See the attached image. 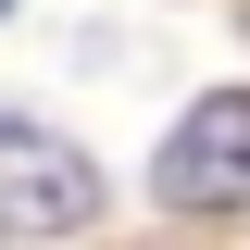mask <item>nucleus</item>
I'll return each mask as SVG.
<instances>
[{
	"label": "nucleus",
	"mask_w": 250,
	"mask_h": 250,
	"mask_svg": "<svg viewBox=\"0 0 250 250\" xmlns=\"http://www.w3.org/2000/svg\"><path fill=\"white\" fill-rule=\"evenodd\" d=\"M150 188L175 200V213H238V200H250V88H213V100H200V113L163 138Z\"/></svg>",
	"instance_id": "obj_1"
},
{
	"label": "nucleus",
	"mask_w": 250,
	"mask_h": 250,
	"mask_svg": "<svg viewBox=\"0 0 250 250\" xmlns=\"http://www.w3.org/2000/svg\"><path fill=\"white\" fill-rule=\"evenodd\" d=\"M0 213L13 225H88L100 213V163L75 138H50V125L0 113Z\"/></svg>",
	"instance_id": "obj_2"
},
{
	"label": "nucleus",
	"mask_w": 250,
	"mask_h": 250,
	"mask_svg": "<svg viewBox=\"0 0 250 250\" xmlns=\"http://www.w3.org/2000/svg\"><path fill=\"white\" fill-rule=\"evenodd\" d=\"M0 13H13V0H0Z\"/></svg>",
	"instance_id": "obj_3"
}]
</instances>
